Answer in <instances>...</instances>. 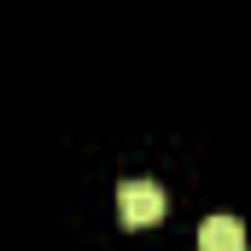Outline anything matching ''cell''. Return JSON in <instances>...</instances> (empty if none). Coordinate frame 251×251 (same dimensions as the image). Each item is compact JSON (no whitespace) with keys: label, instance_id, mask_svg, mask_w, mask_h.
<instances>
[{"label":"cell","instance_id":"1","mask_svg":"<svg viewBox=\"0 0 251 251\" xmlns=\"http://www.w3.org/2000/svg\"><path fill=\"white\" fill-rule=\"evenodd\" d=\"M164 210H170V199L158 181H146V176H134L117 187V216H123L128 228H152V222H164Z\"/></svg>","mask_w":251,"mask_h":251},{"label":"cell","instance_id":"2","mask_svg":"<svg viewBox=\"0 0 251 251\" xmlns=\"http://www.w3.org/2000/svg\"><path fill=\"white\" fill-rule=\"evenodd\" d=\"M199 251H246V222L240 216H204Z\"/></svg>","mask_w":251,"mask_h":251}]
</instances>
